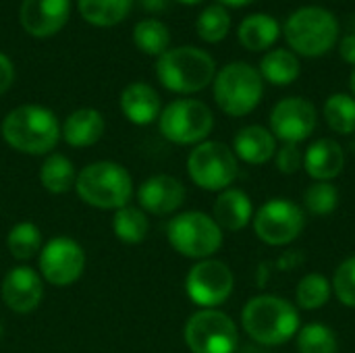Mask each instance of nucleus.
I'll return each instance as SVG.
<instances>
[{
	"mask_svg": "<svg viewBox=\"0 0 355 353\" xmlns=\"http://www.w3.org/2000/svg\"><path fill=\"white\" fill-rule=\"evenodd\" d=\"M277 169L283 175H295L300 169H304V152L297 144H283L281 150H277Z\"/></svg>",
	"mask_w": 355,
	"mask_h": 353,
	"instance_id": "obj_36",
	"label": "nucleus"
},
{
	"mask_svg": "<svg viewBox=\"0 0 355 353\" xmlns=\"http://www.w3.org/2000/svg\"><path fill=\"white\" fill-rule=\"evenodd\" d=\"M233 287L235 277L231 268L214 258L200 260L196 266H191L185 279L187 298L202 310H216L223 306L231 298Z\"/></svg>",
	"mask_w": 355,
	"mask_h": 353,
	"instance_id": "obj_12",
	"label": "nucleus"
},
{
	"mask_svg": "<svg viewBox=\"0 0 355 353\" xmlns=\"http://www.w3.org/2000/svg\"><path fill=\"white\" fill-rule=\"evenodd\" d=\"M233 152L237 160L248 164H266L277 156V137L262 125H248L237 131L233 139Z\"/></svg>",
	"mask_w": 355,
	"mask_h": 353,
	"instance_id": "obj_19",
	"label": "nucleus"
},
{
	"mask_svg": "<svg viewBox=\"0 0 355 353\" xmlns=\"http://www.w3.org/2000/svg\"><path fill=\"white\" fill-rule=\"evenodd\" d=\"M300 60L293 52L285 48H277L268 52L260 62V75L262 79L275 83V85H289L300 77Z\"/></svg>",
	"mask_w": 355,
	"mask_h": 353,
	"instance_id": "obj_24",
	"label": "nucleus"
},
{
	"mask_svg": "<svg viewBox=\"0 0 355 353\" xmlns=\"http://www.w3.org/2000/svg\"><path fill=\"white\" fill-rule=\"evenodd\" d=\"M333 298V283L320 275V273H310L306 275L295 289V302L302 310H320L324 308Z\"/></svg>",
	"mask_w": 355,
	"mask_h": 353,
	"instance_id": "obj_28",
	"label": "nucleus"
},
{
	"mask_svg": "<svg viewBox=\"0 0 355 353\" xmlns=\"http://www.w3.org/2000/svg\"><path fill=\"white\" fill-rule=\"evenodd\" d=\"M333 293L337 295V300L347 306L355 308V256L343 260L333 277Z\"/></svg>",
	"mask_w": 355,
	"mask_h": 353,
	"instance_id": "obj_35",
	"label": "nucleus"
},
{
	"mask_svg": "<svg viewBox=\"0 0 355 353\" xmlns=\"http://www.w3.org/2000/svg\"><path fill=\"white\" fill-rule=\"evenodd\" d=\"M44 298L42 277L29 266H17L8 270L2 281V300L17 314L33 312Z\"/></svg>",
	"mask_w": 355,
	"mask_h": 353,
	"instance_id": "obj_16",
	"label": "nucleus"
},
{
	"mask_svg": "<svg viewBox=\"0 0 355 353\" xmlns=\"http://www.w3.org/2000/svg\"><path fill=\"white\" fill-rule=\"evenodd\" d=\"M0 133L12 150L40 156L58 144L60 125L52 110L37 104H23L4 117Z\"/></svg>",
	"mask_w": 355,
	"mask_h": 353,
	"instance_id": "obj_2",
	"label": "nucleus"
},
{
	"mask_svg": "<svg viewBox=\"0 0 355 353\" xmlns=\"http://www.w3.org/2000/svg\"><path fill=\"white\" fill-rule=\"evenodd\" d=\"M121 110L133 125H150L160 117V96L148 83H131L121 94Z\"/></svg>",
	"mask_w": 355,
	"mask_h": 353,
	"instance_id": "obj_21",
	"label": "nucleus"
},
{
	"mask_svg": "<svg viewBox=\"0 0 355 353\" xmlns=\"http://www.w3.org/2000/svg\"><path fill=\"white\" fill-rule=\"evenodd\" d=\"M318 123L314 104L306 98H283L270 110V131L283 144L306 141Z\"/></svg>",
	"mask_w": 355,
	"mask_h": 353,
	"instance_id": "obj_14",
	"label": "nucleus"
},
{
	"mask_svg": "<svg viewBox=\"0 0 355 353\" xmlns=\"http://www.w3.org/2000/svg\"><path fill=\"white\" fill-rule=\"evenodd\" d=\"M85 268V252L71 237H54L40 252V273L56 287H67L79 281Z\"/></svg>",
	"mask_w": 355,
	"mask_h": 353,
	"instance_id": "obj_13",
	"label": "nucleus"
},
{
	"mask_svg": "<svg viewBox=\"0 0 355 353\" xmlns=\"http://www.w3.org/2000/svg\"><path fill=\"white\" fill-rule=\"evenodd\" d=\"M40 181L46 191L50 193H67L71 187H75L77 173L73 162L62 154H50L40 171Z\"/></svg>",
	"mask_w": 355,
	"mask_h": 353,
	"instance_id": "obj_26",
	"label": "nucleus"
},
{
	"mask_svg": "<svg viewBox=\"0 0 355 353\" xmlns=\"http://www.w3.org/2000/svg\"><path fill=\"white\" fill-rule=\"evenodd\" d=\"M112 231L125 243H141L150 231V223H148V216L141 208L127 204L114 212Z\"/></svg>",
	"mask_w": 355,
	"mask_h": 353,
	"instance_id": "obj_27",
	"label": "nucleus"
},
{
	"mask_svg": "<svg viewBox=\"0 0 355 353\" xmlns=\"http://www.w3.org/2000/svg\"><path fill=\"white\" fill-rule=\"evenodd\" d=\"M297 337V352L300 353H337L339 352V339L337 333L322 325V322H310L300 329Z\"/></svg>",
	"mask_w": 355,
	"mask_h": 353,
	"instance_id": "obj_31",
	"label": "nucleus"
},
{
	"mask_svg": "<svg viewBox=\"0 0 355 353\" xmlns=\"http://www.w3.org/2000/svg\"><path fill=\"white\" fill-rule=\"evenodd\" d=\"M158 127L164 139L179 144V146H189V144H202L210 135L214 127V117L212 110L191 98L175 100L171 102L158 117Z\"/></svg>",
	"mask_w": 355,
	"mask_h": 353,
	"instance_id": "obj_9",
	"label": "nucleus"
},
{
	"mask_svg": "<svg viewBox=\"0 0 355 353\" xmlns=\"http://www.w3.org/2000/svg\"><path fill=\"white\" fill-rule=\"evenodd\" d=\"M304 210L314 216H329L339 206V189L333 181H314L304 191Z\"/></svg>",
	"mask_w": 355,
	"mask_h": 353,
	"instance_id": "obj_33",
	"label": "nucleus"
},
{
	"mask_svg": "<svg viewBox=\"0 0 355 353\" xmlns=\"http://www.w3.org/2000/svg\"><path fill=\"white\" fill-rule=\"evenodd\" d=\"M0 337H2V325H0Z\"/></svg>",
	"mask_w": 355,
	"mask_h": 353,
	"instance_id": "obj_44",
	"label": "nucleus"
},
{
	"mask_svg": "<svg viewBox=\"0 0 355 353\" xmlns=\"http://www.w3.org/2000/svg\"><path fill=\"white\" fill-rule=\"evenodd\" d=\"M339 50H341L343 60H347L349 64H354L355 67V33H349V35H345V37L341 40Z\"/></svg>",
	"mask_w": 355,
	"mask_h": 353,
	"instance_id": "obj_38",
	"label": "nucleus"
},
{
	"mask_svg": "<svg viewBox=\"0 0 355 353\" xmlns=\"http://www.w3.org/2000/svg\"><path fill=\"white\" fill-rule=\"evenodd\" d=\"M241 327L252 341L277 347L300 333V312L289 300L264 293L252 298L243 306Z\"/></svg>",
	"mask_w": 355,
	"mask_h": 353,
	"instance_id": "obj_1",
	"label": "nucleus"
},
{
	"mask_svg": "<svg viewBox=\"0 0 355 353\" xmlns=\"http://www.w3.org/2000/svg\"><path fill=\"white\" fill-rule=\"evenodd\" d=\"M133 0H77L81 17L98 27H110L121 23L131 8Z\"/></svg>",
	"mask_w": 355,
	"mask_h": 353,
	"instance_id": "obj_25",
	"label": "nucleus"
},
{
	"mask_svg": "<svg viewBox=\"0 0 355 353\" xmlns=\"http://www.w3.org/2000/svg\"><path fill=\"white\" fill-rule=\"evenodd\" d=\"M212 218L223 231H241L254 218V204L243 189L229 187L218 193Z\"/></svg>",
	"mask_w": 355,
	"mask_h": 353,
	"instance_id": "obj_20",
	"label": "nucleus"
},
{
	"mask_svg": "<svg viewBox=\"0 0 355 353\" xmlns=\"http://www.w3.org/2000/svg\"><path fill=\"white\" fill-rule=\"evenodd\" d=\"M12 79H15V67L10 58L0 52V96L12 85Z\"/></svg>",
	"mask_w": 355,
	"mask_h": 353,
	"instance_id": "obj_37",
	"label": "nucleus"
},
{
	"mask_svg": "<svg viewBox=\"0 0 355 353\" xmlns=\"http://www.w3.org/2000/svg\"><path fill=\"white\" fill-rule=\"evenodd\" d=\"M324 121L339 135L355 133V98L349 94H333L324 102Z\"/></svg>",
	"mask_w": 355,
	"mask_h": 353,
	"instance_id": "obj_29",
	"label": "nucleus"
},
{
	"mask_svg": "<svg viewBox=\"0 0 355 353\" xmlns=\"http://www.w3.org/2000/svg\"><path fill=\"white\" fill-rule=\"evenodd\" d=\"M229 27H231V17L225 10V6H220V4L208 6L198 17V23H196L198 35L204 42H210V44H216V42L225 40L227 33H229Z\"/></svg>",
	"mask_w": 355,
	"mask_h": 353,
	"instance_id": "obj_34",
	"label": "nucleus"
},
{
	"mask_svg": "<svg viewBox=\"0 0 355 353\" xmlns=\"http://www.w3.org/2000/svg\"><path fill=\"white\" fill-rule=\"evenodd\" d=\"M69 0H23L21 25L33 37H48L69 21Z\"/></svg>",
	"mask_w": 355,
	"mask_h": 353,
	"instance_id": "obj_17",
	"label": "nucleus"
},
{
	"mask_svg": "<svg viewBox=\"0 0 355 353\" xmlns=\"http://www.w3.org/2000/svg\"><path fill=\"white\" fill-rule=\"evenodd\" d=\"M139 4L148 12H164L166 10V0H139Z\"/></svg>",
	"mask_w": 355,
	"mask_h": 353,
	"instance_id": "obj_39",
	"label": "nucleus"
},
{
	"mask_svg": "<svg viewBox=\"0 0 355 353\" xmlns=\"http://www.w3.org/2000/svg\"><path fill=\"white\" fill-rule=\"evenodd\" d=\"M156 75L166 89L177 94H193L210 85L216 77V64L208 52L193 46H181L160 54Z\"/></svg>",
	"mask_w": 355,
	"mask_h": 353,
	"instance_id": "obj_4",
	"label": "nucleus"
},
{
	"mask_svg": "<svg viewBox=\"0 0 355 353\" xmlns=\"http://www.w3.org/2000/svg\"><path fill=\"white\" fill-rule=\"evenodd\" d=\"M177 2H183V4H198V2H202V0H177Z\"/></svg>",
	"mask_w": 355,
	"mask_h": 353,
	"instance_id": "obj_42",
	"label": "nucleus"
},
{
	"mask_svg": "<svg viewBox=\"0 0 355 353\" xmlns=\"http://www.w3.org/2000/svg\"><path fill=\"white\" fill-rule=\"evenodd\" d=\"M137 200L144 212L166 216L177 212L185 202V187L173 175H154L137 189Z\"/></svg>",
	"mask_w": 355,
	"mask_h": 353,
	"instance_id": "obj_15",
	"label": "nucleus"
},
{
	"mask_svg": "<svg viewBox=\"0 0 355 353\" xmlns=\"http://www.w3.org/2000/svg\"><path fill=\"white\" fill-rule=\"evenodd\" d=\"M187 173L200 189L225 191L239 175V160L227 144L202 141L187 158Z\"/></svg>",
	"mask_w": 355,
	"mask_h": 353,
	"instance_id": "obj_8",
	"label": "nucleus"
},
{
	"mask_svg": "<svg viewBox=\"0 0 355 353\" xmlns=\"http://www.w3.org/2000/svg\"><path fill=\"white\" fill-rule=\"evenodd\" d=\"M6 246L12 258L25 262L42 252V233L33 223H17L6 237Z\"/></svg>",
	"mask_w": 355,
	"mask_h": 353,
	"instance_id": "obj_32",
	"label": "nucleus"
},
{
	"mask_svg": "<svg viewBox=\"0 0 355 353\" xmlns=\"http://www.w3.org/2000/svg\"><path fill=\"white\" fill-rule=\"evenodd\" d=\"M252 225L258 239L266 246H289L306 229V210L287 198H272L254 212Z\"/></svg>",
	"mask_w": 355,
	"mask_h": 353,
	"instance_id": "obj_11",
	"label": "nucleus"
},
{
	"mask_svg": "<svg viewBox=\"0 0 355 353\" xmlns=\"http://www.w3.org/2000/svg\"><path fill=\"white\" fill-rule=\"evenodd\" d=\"M183 339L191 353H235L239 329L220 310H200L185 322Z\"/></svg>",
	"mask_w": 355,
	"mask_h": 353,
	"instance_id": "obj_10",
	"label": "nucleus"
},
{
	"mask_svg": "<svg viewBox=\"0 0 355 353\" xmlns=\"http://www.w3.org/2000/svg\"><path fill=\"white\" fill-rule=\"evenodd\" d=\"M133 42L135 46L152 56H160L168 50L171 44V31L164 23L156 19H146L139 21L133 29Z\"/></svg>",
	"mask_w": 355,
	"mask_h": 353,
	"instance_id": "obj_30",
	"label": "nucleus"
},
{
	"mask_svg": "<svg viewBox=\"0 0 355 353\" xmlns=\"http://www.w3.org/2000/svg\"><path fill=\"white\" fill-rule=\"evenodd\" d=\"M60 135L73 148L94 146L104 135V117L94 108H79L67 117Z\"/></svg>",
	"mask_w": 355,
	"mask_h": 353,
	"instance_id": "obj_22",
	"label": "nucleus"
},
{
	"mask_svg": "<svg viewBox=\"0 0 355 353\" xmlns=\"http://www.w3.org/2000/svg\"><path fill=\"white\" fill-rule=\"evenodd\" d=\"M218 2H223L227 6H245V4H250L254 0H218Z\"/></svg>",
	"mask_w": 355,
	"mask_h": 353,
	"instance_id": "obj_40",
	"label": "nucleus"
},
{
	"mask_svg": "<svg viewBox=\"0 0 355 353\" xmlns=\"http://www.w3.org/2000/svg\"><path fill=\"white\" fill-rule=\"evenodd\" d=\"M79 198L102 210H119L129 204L133 193V179L129 171L116 162L100 160L87 164L75 181Z\"/></svg>",
	"mask_w": 355,
	"mask_h": 353,
	"instance_id": "obj_3",
	"label": "nucleus"
},
{
	"mask_svg": "<svg viewBox=\"0 0 355 353\" xmlns=\"http://www.w3.org/2000/svg\"><path fill=\"white\" fill-rule=\"evenodd\" d=\"M262 94V75L248 62H231L214 77V100L229 117L250 114L260 104Z\"/></svg>",
	"mask_w": 355,
	"mask_h": 353,
	"instance_id": "obj_5",
	"label": "nucleus"
},
{
	"mask_svg": "<svg viewBox=\"0 0 355 353\" xmlns=\"http://www.w3.org/2000/svg\"><path fill=\"white\" fill-rule=\"evenodd\" d=\"M345 166L343 148L329 137L316 139L304 152V169L314 181H335Z\"/></svg>",
	"mask_w": 355,
	"mask_h": 353,
	"instance_id": "obj_18",
	"label": "nucleus"
},
{
	"mask_svg": "<svg viewBox=\"0 0 355 353\" xmlns=\"http://www.w3.org/2000/svg\"><path fill=\"white\" fill-rule=\"evenodd\" d=\"M349 89H352V96L355 98V67L352 71V77H349Z\"/></svg>",
	"mask_w": 355,
	"mask_h": 353,
	"instance_id": "obj_41",
	"label": "nucleus"
},
{
	"mask_svg": "<svg viewBox=\"0 0 355 353\" xmlns=\"http://www.w3.org/2000/svg\"><path fill=\"white\" fill-rule=\"evenodd\" d=\"M352 29H354V33H355V17L352 19Z\"/></svg>",
	"mask_w": 355,
	"mask_h": 353,
	"instance_id": "obj_43",
	"label": "nucleus"
},
{
	"mask_svg": "<svg viewBox=\"0 0 355 353\" xmlns=\"http://www.w3.org/2000/svg\"><path fill=\"white\" fill-rule=\"evenodd\" d=\"M285 37L297 54L322 56L337 44L339 23L333 12L320 6H304L287 19Z\"/></svg>",
	"mask_w": 355,
	"mask_h": 353,
	"instance_id": "obj_6",
	"label": "nucleus"
},
{
	"mask_svg": "<svg viewBox=\"0 0 355 353\" xmlns=\"http://www.w3.org/2000/svg\"><path fill=\"white\" fill-rule=\"evenodd\" d=\"M166 237L175 252L191 260H208L223 246V229L212 216L198 210L171 218Z\"/></svg>",
	"mask_w": 355,
	"mask_h": 353,
	"instance_id": "obj_7",
	"label": "nucleus"
},
{
	"mask_svg": "<svg viewBox=\"0 0 355 353\" xmlns=\"http://www.w3.org/2000/svg\"><path fill=\"white\" fill-rule=\"evenodd\" d=\"M239 42L252 50V52H260L270 48L279 35H281V25L275 17L270 15H250L248 19L241 21L239 25Z\"/></svg>",
	"mask_w": 355,
	"mask_h": 353,
	"instance_id": "obj_23",
	"label": "nucleus"
}]
</instances>
